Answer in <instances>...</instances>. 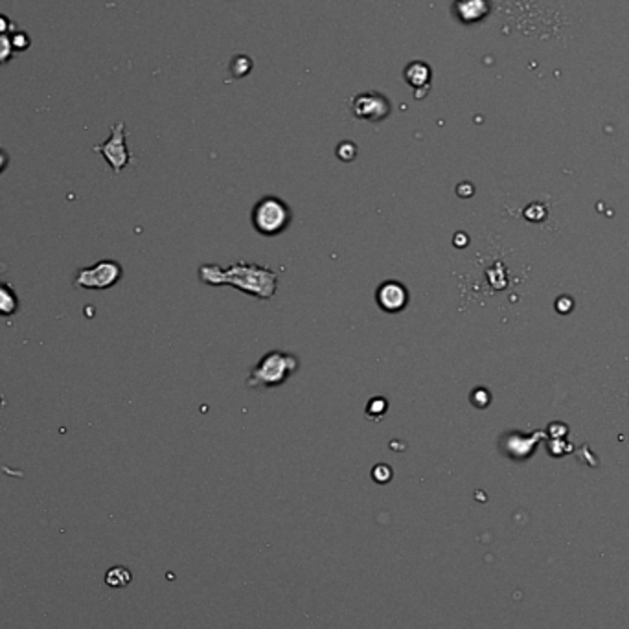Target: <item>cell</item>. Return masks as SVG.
Wrapping results in <instances>:
<instances>
[{
    "label": "cell",
    "mask_w": 629,
    "mask_h": 629,
    "mask_svg": "<svg viewBox=\"0 0 629 629\" xmlns=\"http://www.w3.org/2000/svg\"><path fill=\"white\" fill-rule=\"evenodd\" d=\"M199 278L208 286L217 287L226 284L236 287L259 300H270L278 287V273L254 264H234L226 269L220 265H202L199 269Z\"/></svg>",
    "instance_id": "obj_1"
},
{
    "label": "cell",
    "mask_w": 629,
    "mask_h": 629,
    "mask_svg": "<svg viewBox=\"0 0 629 629\" xmlns=\"http://www.w3.org/2000/svg\"><path fill=\"white\" fill-rule=\"evenodd\" d=\"M298 370V359L284 352H269L262 357L247 379L248 388H273L286 383Z\"/></svg>",
    "instance_id": "obj_2"
},
{
    "label": "cell",
    "mask_w": 629,
    "mask_h": 629,
    "mask_svg": "<svg viewBox=\"0 0 629 629\" xmlns=\"http://www.w3.org/2000/svg\"><path fill=\"white\" fill-rule=\"evenodd\" d=\"M289 208L278 197H264L262 201L254 206L253 225L254 228L264 234V236H276L287 228L289 225Z\"/></svg>",
    "instance_id": "obj_3"
},
{
    "label": "cell",
    "mask_w": 629,
    "mask_h": 629,
    "mask_svg": "<svg viewBox=\"0 0 629 629\" xmlns=\"http://www.w3.org/2000/svg\"><path fill=\"white\" fill-rule=\"evenodd\" d=\"M122 265L118 262L113 259H101L98 264H94L92 267H83L78 269L76 276H74V286L81 287V289H109L114 284H118V280L122 278Z\"/></svg>",
    "instance_id": "obj_4"
},
{
    "label": "cell",
    "mask_w": 629,
    "mask_h": 629,
    "mask_svg": "<svg viewBox=\"0 0 629 629\" xmlns=\"http://www.w3.org/2000/svg\"><path fill=\"white\" fill-rule=\"evenodd\" d=\"M94 151L100 153L105 157V160L109 162V166L113 168V171L116 175L133 160V155L127 149L125 144V124L118 122L116 125L111 127V138L107 142H103L100 146H94Z\"/></svg>",
    "instance_id": "obj_5"
},
{
    "label": "cell",
    "mask_w": 629,
    "mask_h": 629,
    "mask_svg": "<svg viewBox=\"0 0 629 629\" xmlns=\"http://www.w3.org/2000/svg\"><path fill=\"white\" fill-rule=\"evenodd\" d=\"M352 113L355 114V118L381 122L390 113V103L385 96L377 92H365L352 100Z\"/></svg>",
    "instance_id": "obj_6"
},
{
    "label": "cell",
    "mask_w": 629,
    "mask_h": 629,
    "mask_svg": "<svg viewBox=\"0 0 629 629\" xmlns=\"http://www.w3.org/2000/svg\"><path fill=\"white\" fill-rule=\"evenodd\" d=\"M377 303L383 311L387 313H398L407 306L409 300V292L398 281H385L379 289H377Z\"/></svg>",
    "instance_id": "obj_7"
},
{
    "label": "cell",
    "mask_w": 629,
    "mask_h": 629,
    "mask_svg": "<svg viewBox=\"0 0 629 629\" xmlns=\"http://www.w3.org/2000/svg\"><path fill=\"white\" fill-rule=\"evenodd\" d=\"M17 311V297L8 284H0V314L10 317Z\"/></svg>",
    "instance_id": "obj_8"
},
{
    "label": "cell",
    "mask_w": 629,
    "mask_h": 629,
    "mask_svg": "<svg viewBox=\"0 0 629 629\" xmlns=\"http://www.w3.org/2000/svg\"><path fill=\"white\" fill-rule=\"evenodd\" d=\"M105 582L111 587H125L131 582V573L124 567H114L111 568L105 576Z\"/></svg>",
    "instance_id": "obj_9"
},
{
    "label": "cell",
    "mask_w": 629,
    "mask_h": 629,
    "mask_svg": "<svg viewBox=\"0 0 629 629\" xmlns=\"http://www.w3.org/2000/svg\"><path fill=\"white\" fill-rule=\"evenodd\" d=\"M387 409H388L387 399L374 398L370 401V403H368V407H366V414L370 416L372 420H374V416H376L377 420H379V418H381V416L385 414V412H387Z\"/></svg>",
    "instance_id": "obj_10"
},
{
    "label": "cell",
    "mask_w": 629,
    "mask_h": 629,
    "mask_svg": "<svg viewBox=\"0 0 629 629\" xmlns=\"http://www.w3.org/2000/svg\"><path fill=\"white\" fill-rule=\"evenodd\" d=\"M12 50H13L12 41L8 39L6 35L0 34V63H6L8 59H10V56H12Z\"/></svg>",
    "instance_id": "obj_11"
},
{
    "label": "cell",
    "mask_w": 629,
    "mask_h": 629,
    "mask_svg": "<svg viewBox=\"0 0 629 629\" xmlns=\"http://www.w3.org/2000/svg\"><path fill=\"white\" fill-rule=\"evenodd\" d=\"M8 166V155L0 149V173L4 171V168Z\"/></svg>",
    "instance_id": "obj_12"
}]
</instances>
